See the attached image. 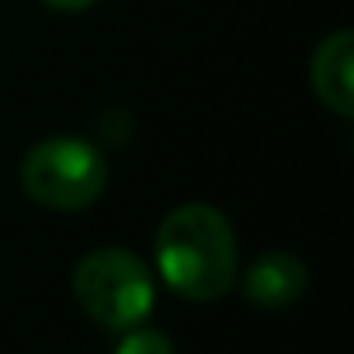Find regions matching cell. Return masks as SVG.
Masks as SVG:
<instances>
[{
    "instance_id": "cell-1",
    "label": "cell",
    "mask_w": 354,
    "mask_h": 354,
    "mask_svg": "<svg viewBox=\"0 0 354 354\" xmlns=\"http://www.w3.org/2000/svg\"><path fill=\"white\" fill-rule=\"evenodd\" d=\"M156 268L167 288L181 299H223L240 274L230 219L205 202L177 205L156 230Z\"/></svg>"
},
{
    "instance_id": "cell-2",
    "label": "cell",
    "mask_w": 354,
    "mask_h": 354,
    "mask_svg": "<svg viewBox=\"0 0 354 354\" xmlns=\"http://www.w3.org/2000/svg\"><path fill=\"white\" fill-rule=\"evenodd\" d=\"M108 163L104 153L84 136H49L21 160L25 195L53 212H80L104 195Z\"/></svg>"
},
{
    "instance_id": "cell-3",
    "label": "cell",
    "mask_w": 354,
    "mask_h": 354,
    "mask_svg": "<svg viewBox=\"0 0 354 354\" xmlns=\"http://www.w3.org/2000/svg\"><path fill=\"white\" fill-rule=\"evenodd\" d=\"M73 299L97 326L132 330L149 316L156 285L136 254L122 247H101L80 257L73 268Z\"/></svg>"
},
{
    "instance_id": "cell-4",
    "label": "cell",
    "mask_w": 354,
    "mask_h": 354,
    "mask_svg": "<svg viewBox=\"0 0 354 354\" xmlns=\"http://www.w3.org/2000/svg\"><path fill=\"white\" fill-rule=\"evenodd\" d=\"M309 271L306 261L288 250L261 254L243 274V295L257 309H285L306 295Z\"/></svg>"
},
{
    "instance_id": "cell-5",
    "label": "cell",
    "mask_w": 354,
    "mask_h": 354,
    "mask_svg": "<svg viewBox=\"0 0 354 354\" xmlns=\"http://www.w3.org/2000/svg\"><path fill=\"white\" fill-rule=\"evenodd\" d=\"M351 56H354V35L347 28L326 35L316 53H313V66H309V77H313V91L316 97L337 111L340 118H351L354 115V80H351Z\"/></svg>"
},
{
    "instance_id": "cell-6",
    "label": "cell",
    "mask_w": 354,
    "mask_h": 354,
    "mask_svg": "<svg viewBox=\"0 0 354 354\" xmlns=\"http://www.w3.org/2000/svg\"><path fill=\"white\" fill-rule=\"evenodd\" d=\"M115 354H174V344L163 330L153 326H132L125 330V337L118 340Z\"/></svg>"
},
{
    "instance_id": "cell-7",
    "label": "cell",
    "mask_w": 354,
    "mask_h": 354,
    "mask_svg": "<svg viewBox=\"0 0 354 354\" xmlns=\"http://www.w3.org/2000/svg\"><path fill=\"white\" fill-rule=\"evenodd\" d=\"M42 4H49L56 11H84V8L97 4V0H42Z\"/></svg>"
}]
</instances>
